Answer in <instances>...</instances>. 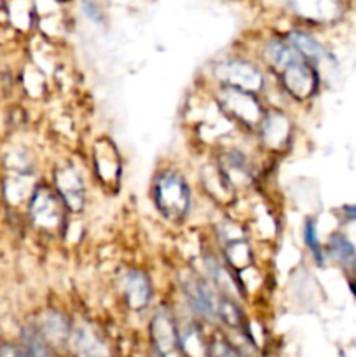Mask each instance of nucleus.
Returning a JSON list of instances; mask_svg holds the SVG:
<instances>
[{
	"instance_id": "1",
	"label": "nucleus",
	"mask_w": 356,
	"mask_h": 357,
	"mask_svg": "<svg viewBox=\"0 0 356 357\" xmlns=\"http://www.w3.org/2000/svg\"><path fill=\"white\" fill-rule=\"evenodd\" d=\"M267 59L281 77L286 93L295 100H306L318 89V68L307 61L286 38H276L267 44Z\"/></svg>"
},
{
	"instance_id": "2",
	"label": "nucleus",
	"mask_w": 356,
	"mask_h": 357,
	"mask_svg": "<svg viewBox=\"0 0 356 357\" xmlns=\"http://www.w3.org/2000/svg\"><path fill=\"white\" fill-rule=\"evenodd\" d=\"M152 199L156 208L171 222H181L191 211V188L184 176L173 169L157 174L152 185Z\"/></svg>"
},
{
	"instance_id": "3",
	"label": "nucleus",
	"mask_w": 356,
	"mask_h": 357,
	"mask_svg": "<svg viewBox=\"0 0 356 357\" xmlns=\"http://www.w3.org/2000/svg\"><path fill=\"white\" fill-rule=\"evenodd\" d=\"M218 105L223 114L243 124L244 128L258 129L265 117V110L258 100V94L246 93V91L220 86Z\"/></svg>"
},
{
	"instance_id": "4",
	"label": "nucleus",
	"mask_w": 356,
	"mask_h": 357,
	"mask_svg": "<svg viewBox=\"0 0 356 357\" xmlns=\"http://www.w3.org/2000/svg\"><path fill=\"white\" fill-rule=\"evenodd\" d=\"M216 80L222 87H232V89L246 91V93L258 94L264 89V75L253 63L239 58L222 59L213 68Z\"/></svg>"
},
{
	"instance_id": "5",
	"label": "nucleus",
	"mask_w": 356,
	"mask_h": 357,
	"mask_svg": "<svg viewBox=\"0 0 356 357\" xmlns=\"http://www.w3.org/2000/svg\"><path fill=\"white\" fill-rule=\"evenodd\" d=\"M61 208L63 202L59 195H54V192L49 190L47 187H37L31 194L28 211L35 225L40 229H56L63 218Z\"/></svg>"
},
{
	"instance_id": "6",
	"label": "nucleus",
	"mask_w": 356,
	"mask_h": 357,
	"mask_svg": "<svg viewBox=\"0 0 356 357\" xmlns=\"http://www.w3.org/2000/svg\"><path fill=\"white\" fill-rule=\"evenodd\" d=\"M54 185L65 208H68L73 213L80 211L84 208L86 190H84L82 176H80L75 167L61 166L59 169H56Z\"/></svg>"
},
{
	"instance_id": "7",
	"label": "nucleus",
	"mask_w": 356,
	"mask_h": 357,
	"mask_svg": "<svg viewBox=\"0 0 356 357\" xmlns=\"http://www.w3.org/2000/svg\"><path fill=\"white\" fill-rule=\"evenodd\" d=\"M184 289L188 305L192 307V310L195 314H199L202 317H208L212 321L218 317L220 300L216 298L215 291H213L212 286L205 279L198 278V275H191L185 281Z\"/></svg>"
},
{
	"instance_id": "8",
	"label": "nucleus",
	"mask_w": 356,
	"mask_h": 357,
	"mask_svg": "<svg viewBox=\"0 0 356 357\" xmlns=\"http://www.w3.org/2000/svg\"><path fill=\"white\" fill-rule=\"evenodd\" d=\"M285 3L297 16L314 23L334 21L342 9V0H285Z\"/></svg>"
},
{
	"instance_id": "9",
	"label": "nucleus",
	"mask_w": 356,
	"mask_h": 357,
	"mask_svg": "<svg viewBox=\"0 0 356 357\" xmlns=\"http://www.w3.org/2000/svg\"><path fill=\"white\" fill-rule=\"evenodd\" d=\"M218 171L232 187H246L253 180V167L241 150H227L220 155Z\"/></svg>"
},
{
	"instance_id": "10",
	"label": "nucleus",
	"mask_w": 356,
	"mask_h": 357,
	"mask_svg": "<svg viewBox=\"0 0 356 357\" xmlns=\"http://www.w3.org/2000/svg\"><path fill=\"white\" fill-rule=\"evenodd\" d=\"M150 333L156 349L163 356L180 349L178 344V326L168 310H159L150 323Z\"/></svg>"
},
{
	"instance_id": "11",
	"label": "nucleus",
	"mask_w": 356,
	"mask_h": 357,
	"mask_svg": "<svg viewBox=\"0 0 356 357\" xmlns=\"http://www.w3.org/2000/svg\"><path fill=\"white\" fill-rule=\"evenodd\" d=\"M122 291H124L126 303L133 310H142L149 305L152 298V286L149 278L142 271L131 268L122 278Z\"/></svg>"
},
{
	"instance_id": "12",
	"label": "nucleus",
	"mask_w": 356,
	"mask_h": 357,
	"mask_svg": "<svg viewBox=\"0 0 356 357\" xmlns=\"http://www.w3.org/2000/svg\"><path fill=\"white\" fill-rule=\"evenodd\" d=\"M258 131H260V139L269 149L279 150L288 143L290 121L281 112H265Z\"/></svg>"
},
{
	"instance_id": "13",
	"label": "nucleus",
	"mask_w": 356,
	"mask_h": 357,
	"mask_svg": "<svg viewBox=\"0 0 356 357\" xmlns=\"http://www.w3.org/2000/svg\"><path fill=\"white\" fill-rule=\"evenodd\" d=\"M286 40L304 56L309 63H313L318 68V65L323 61H327L330 58L328 51L325 49V45L321 42H318L313 35H309L307 31L302 30H292L286 35Z\"/></svg>"
},
{
	"instance_id": "14",
	"label": "nucleus",
	"mask_w": 356,
	"mask_h": 357,
	"mask_svg": "<svg viewBox=\"0 0 356 357\" xmlns=\"http://www.w3.org/2000/svg\"><path fill=\"white\" fill-rule=\"evenodd\" d=\"M94 167H96V173L101 181H105V183L117 181L121 167H119L115 150L112 149L110 143H107V149L105 150H101L100 145L96 146V152H94Z\"/></svg>"
},
{
	"instance_id": "15",
	"label": "nucleus",
	"mask_w": 356,
	"mask_h": 357,
	"mask_svg": "<svg viewBox=\"0 0 356 357\" xmlns=\"http://www.w3.org/2000/svg\"><path fill=\"white\" fill-rule=\"evenodd\" d=\"M225 258L230 264V267L234 268H246L251 264V251L248 243L241 241H234L229 243L225 250Z\"/></svg>"
},
{
	"instance_id": "16",
	"label": "nucleus",
	"mask_w": 356,
	"mask_h": 357,
	"mask_svg": "<svg viewBox=\"0 0 356 357\" xmlns=\"http://www.w3.org/2000/svg\"><path fill=\"white\" fill-rule=\"evenodd\" d=\"M330 253L334 255V258L337 261H341L342 265H351L355 261V248L351 246L346 237H342L341 234H335L330 239Z\"/></svg>"
},
{
	"instance_id": "17",
	"label": "nucleus",
	"mask_w": 356,
	"mask_h": 357,
	"mask_svg": "<svg viewBox=\"0 0 356 357\" xmlns=\"http://www.w3.org/2000/svg\"><path fill=\"white\" fill-rule=\"evenodd\" d=\"M23 344H24L23 357H52L47 349V344H45L42 335L37 333V331L28 330L23 337Z\"/></svg>"
},
{
	"instance_id": "18",
	"label": "nucleus",
	"mask_w": 356,
	"mask_h": 357,
	"mask_svg": "<svg viewBox=\"0 0 356 357\" xmlns=\"http://www.w3.org/2000/svg\"><path fill=\"white\" fill-rule=\"evenodd\" d=\"M304 243H306V246L313 253L314 260L321 264L323 261V250H321L320 239H318V230L313 220H307L306 225H304Z\"/></svg>"
},
{
	"instance_id": "19",
	"label": "nucleus",
	"mask_w": 356,
	"mask_h": 357,
	"mask_svg": "<svg viewBox=\"0 0 356 357\" xmlns=\"http://www.w3.org/2000/svg\"><path fill=\"white\" fill-rule=\"evenodd\" d=\"M82 13H84V16L89 17L93 23H96V24L103 23V20H105L103 10H101L100 6H98L96 2H93V0H84V2H82Z\"/></svg>"
},
{
	"instance_id": "20",
	"label": "nucleus",
	"mask_w": 356,
	"mask_h": 357,
	"mask_svg": "<svg viewBox=\"0 0 356 357\" xmlns=\"http://www.w3.org/2000/svg\"><path fill=\"white\" fill-rule=\"evenodd\" d=\"M344 216L349 220H356V206H346Z\"/></svg>"
}]
</instances>
